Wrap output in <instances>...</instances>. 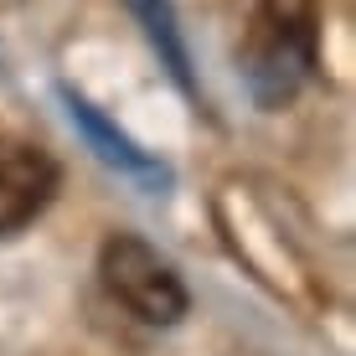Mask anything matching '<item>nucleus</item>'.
Returning a JSON list of instances; mask_svg holds the SVG:
<instances>
[{
	"instance_id": "obj_1",
	"label": "nucleus",
	"mask_w": 356,
	"mask_h": 356,
	"mask_svg": "<svg viewBox=\"0 0 356 356\" xmlns=\"http://www.w3.org/2000/svg\"><path fill=\"white\" fill-rule=\"evenodd\" d=\"M321 67V10L315 0H259L243 42V78L264 108H284Z\"/></svg>"
},
{
	"instance_id": "obj_2",
	"label": "nucleus",
	"mask_w": 356,
	"mask_h": 356,
	"mask_svg": "<svg viewBox=\"0 0 356 356\" xmlns=\"http://www.w3.org/2000/svg\"><path fill=\"white\" fill-rule=\"evenodd\" d=\"M98 274H104V289L145 325H176L191 310L181 274L134 232H114L98 248Z\"/></svg>"
},
{
	"instance_id": "obj_3",
	"label": "nucleus",
	"mask_w": 356,
	"mask_h": 356,
	"mask_svg": "<svg viewBox=\"0 0 356 356\" xmlns=\"http://www.w3.org/2000/svg\"><path fill=\"white\" fill-rule=\"evenodd\" d=\"M63 170L42 145L21 134H0V238H16L52 207Z\"/></svg>"
},
{
	"instance_id": "obj_4",
	"label": "nucleus",
	"mask_w": 356,
	"mask_h": 356,
	"mask_svg": "<svg viewBox=\"0 0 356 356\" xmlns=\"http://www.w3.org/2000/svg\"><path fill=\"white\" fill-rule=\"evenodd\" d=\"M63 98H67V114H72V124H78L83 134H88V140H93V150L104 155L108 165H119L124 176L145 181V186H165V181H170V170H165L161 161H155V155H145L140 145L129 140V134H119V129L108 124V119L98 114V108H93V104H88L83 93L63 88Z\"/></svg>"
},
{
	"instance_id": "obj_5",
	"label": "nucleus",
	"mask_w": 356,
	"mask_h": 356,
	"mask_svg": "<svg viewBox=\"0 0 356 356\" xmlns=\"http://www.w3.org/2000/svg\"><path fill=\"white\" fill-rule=\"evenodd\" d=\"M134 21L145 26L150 36V47L161 52L165 72L181 83L186 93H196V78H191V57H186V42H181V26H176V10H170V0H129Z\"/></svg>"
}]
</instances>
